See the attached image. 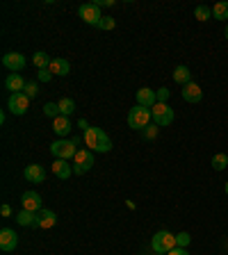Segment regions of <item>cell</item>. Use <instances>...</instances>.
I'll use <instances>...</instances> for the list:
<instances>
[{
  "label": "cell",
  "instance_id": "obj_1",
  "mask_svg": "<svg viewBox=\"0 0 228 255\" xmlns=\"http://www.w3.org/2000/svg\"><path fill=\"white\" fill-rule=\"evenodd\" d=\"M176 235L169 233V230H158V233L153 235V239H151V249H153V253H169V251L176 249Z\"/></svg>",
  "mask_w": 228,
  "mask_h": 255
},
{
  "label": "cell",
  "instance_id": "obj_2",
  "mask_svg": "<svg viewBox=\"0 0 228 255\" xmlns=\"http://www.w3.org/2000/svg\"><path fill=\"white\" fill-rule=\"evenodd\" d=\"M174 110H171L167 103H155L153 107H151V119H153V123L158 128H167L174 123Z\"/></svg>",
  "mask_w": 228,
  "mask_h": 255
},
{
  "label": "cell",
  "instance_id": "obj_3",
  "mask_svg": "<svg viewBox=\"0 0 228 255\" xmlns=\"http://www.w3.org/2000/svg\"><path fill=\"white\" fill-rule=\"evenodd\" d=\"M50 153L55 155V159H73L78 153V146H75L73 139H57V141L50 143Z\"/></svg>",
  "mask_w": 228,
  "mask_h": 255
},
{
  "label": "cell",
  "instance_id": "obj_4",
  "mask_svg": "<svg viewBox=\"0 0 228 255\" xmlns=\"http://www.w3.org/2000/svg\"><path fill=\"white\" fill-rule=\"evenodd\" d=\"M149 121H153V119H151V110H146V107L135 105L133 110L128 112V126L133 130H144L149 126Z\"/></svg>",
  "mask_w": 228,
  "mask_h": 255
},
{
  "label": "cell",
  "instance_id": "obj_5",
  "mask_svg": "<svg viewBox=\"0 0 228 255\" xmlns=\"http://www.w3.org/2000/svg\"><path fill=\"white\" fill-rule=\"evenodd\" d=\"M71 162H73V173H78V175H85L87 171L96 164L94 153H91L89 148H78V153H75V157L71 159Z\"/></svg>",
  "mask_w": 228,
  "mask_h": 255
},
{
  "label": "cell",
  "instance_id": "obj_6",
  "mask_svg": "<svg viewBox=\"0 0 228 255\" xmlns=\"http://www.w3.org/2000/svg\"><path fill=\"white\" fill-rule=\"evenodd\" d=\"M78 16L87 23V25H94V27L98 25V23H101V18H103L101 7L96 5V2H87V5H80Z\"/></svg>",
  "mask_w": 228,
  "mask_h": 255
},
{
  "label": "cell",
  "instance_id": "obj_7",
  "mask_svg": "<svg viewBox=\"0 0 228 255\" xmlns=\"http://www.w3.org/2000/svg\"><path fill=\"white\" fill-rule=\"evenodd\" d=\"M7 107H9L11 114H16V117H23L27 112V107H30V98H27L25 94H11L9 101H7Z\"/></svg>",
  "mask_w": 228,
  "mask_h": 255
},
{
  "label": "cell",
  "instance_id": "obj_8",
  "mask_svg": "<svg viewBox=\"0 0 228 255\" xmlns=\"http://www.w3.org/2000/svg\"><path fill=\"white\" fill-rule=\"evenodd\" d=\"M25 55H21V53H7L5 57H2V66L5 69H9L11 73H18V71H23L25 69Z\"/></svg>",
  "mask_w": 228,
  "mask_h": 255
},
{
  "label": "cell",
  "instance_id": "obj_9",
  "mask_svg": "<svg viewBox=\"0 0 228 255\" xmlns=\"http://www.w3.org/2000/svg\"><path fill=\"white\" fill-rule=\"evenodd\" d=\"M16 246H18V235H16L11 228L0 230V249L5 251V253H11Z\"/></svg>",
  "mask_w": 228,
  "mask_h": 255
},
{
  "label": "cell",
  "instance_id": "obj_10",
  "mask_svg": "<svg viewBox=\"0 0 228 255\" xmlns=\"http://www.w3.org/2000/svg\"><path fill=\"white\" fill-rule=\"evenodd\" d=\"M21 205L23 210H30V212H41V196L37 191H25L21 196Z\"/></svg>",
  "mask_w": 228,
  "mask_h": 255
},
{
  "label": "cell",
  "instance_id": "obj_11",
  "mask_svg": "<svg viewBox=\"0 0 228 255\" xmlns=\"http://www.w3.org/2000/svg\"><path fill=\"white\" fill-rule=\"evenodd\" d=\"M50 171L57 175L59 180H69L71 173H73V166L69 164V159H55L53 166H50Z\"/></svg>",
  "mask_w": 228,
  "mask_h": 255
},
{
  "label": "cell",
  "instance_id": "obj_12",
  "mask_svg": "<svg viewBox=\"0 0 228 255\" xmlns=\"http://www.w3.org/2000/svg\"><path fill=\"white\" fill-rule=\"evenodd\" d=\"M158 103V94H155L153 89H149V87H142V89L137 91V105L146 107V110H151V107Z\"/></svg>",
  "mask_w": 228,
  "mask_h": 255
},
{
  "label": "cell",
  "instance_id": "obj_13",
  "mask_svg": "<svg viewBox=\"0 0 228 255\" xmlns=\"http://www.w3.org/2000/svg\"><path fill=\"white\" fill-rule=\"evenodd\" d=\"M23 175H25L27 182H43L46 180V169L41 164H27Z\"/></svg>",
  "mask_w": 228,
  "mask_h": 255
},
{
  "label": "cell",
  "instance_id": "obj_14",
  "mask_svg": "<svg viewBox=\"0 0 228 255\" xmlns=\"http://www.w3.org/2000/svg\"><path fill=\"white\" fill-rule=\"evenodd\" d=\"M25 80L21 78V73H9L5 78V87H7V91H11V94H21L23 89H25Z\"/></svg>",
  "mask_w": 228,
  "mask_h": 255
},
{
  "label": "cell",
  "instance_id": "obj_15",
  "mask_svg": "<svg viewBox=\"0 0 228 255\" xmlns=\"http://www.w3.org/2000/svg\"><path fill=\"white\" fill-rule=\"evenodd\" d=\"M16 223H18V226H25V228H34V226H39V212L21 210V212L16 214Z\"/></svg>",
  "mask_w": 228,
  "mask_h": 255
},
{
  "label": "cell",
  "instance_id": "obj_16",
  "mask_svg": "<svg viewBox=\"0 0 228 255\" xmlns=\"http://www.w3.org/2000/svg\"><path fill=\"white\" fill-rule=\"evenodd\" d=\"M183 98H185L187 103H199L203 98V91H201V87L197 85V82H190V85H185L183 87Z\"/></svg>",
  "mask_w": 228,
  "mask_h": 255
},
{
  "label": "cell",
  "instance_id": "obj_17",
  "mask_svg": "<svg viewBox=\"0 0 228 255\" xmlns=\"http://www.w3.org/2000/svg\"><path fill=\"white\" fill-rule=\"evenodd\" d=\"M48 69L53 71V75H69L71 73V64L66 62V59H62V57H55Z\"/></svg>",
  "mask_w": 228,
  "mask_h": 255
},
{
  "label": "cell",
  "instance_id": "obj_18",
  "mask_svg": "<svg viewBox=\"0 0 228 255\" xmlns=\"http://www.w3.org/2000/svg\"><path fill=\"white\" fill-rule=\"evenodd\" d=\"M53 130H55V134H59V137H66V134L71 132V121H69V117H57V119H53Z\"/></svg>",
  "mask_w": 228,
  "mask_h": 255
},
{
  "label": "cell",
  "instance_id": "obj_19",
  "mask_svg": "<svg viewBox=\"0 0 228 255\" xmlns=\"http://www.w3.org/2000/svg\"><path fill=\"white\" fill-rule=\"evenodd\" d=\"M57 223V214L53 210H41L39 212V228H53Z\"/></svg>",
  "mask_w": 228,
  "mask_h": 255
},
{
  "label": "cell",
  "instance_id": "obj_20",
  "mask_svg": "<svg viewBox=\"0 0 228 255\" xmlns=\"http://www.w3.org/2000/svg\"><path fill=\"white\" fill-rule=\"evenodd\" d=\"M174 80L178 82V85H183V87L190 85V82H192V73H190V69H187V66H183V64H181V66H176V71H174Z\"/></svg>",
  "mask_w": 228,
  "mask_h": 255
},
{
  "label": "cell",
  "instance_id": "obj_21",
  "mask_svg": "<svg viewBox=\"0 0 228 255\" xmlns=\"http://www.w3.org/2000/svg\"><path fill=\"white\" fill-rule=\"evenodd\" d=\"M96 137H98V153H110L112 150V139L103 132L101 128H96Z\"/></svg>",
  "mask_w": 228,
  "mask_h": 255
},
{
  "label": "cell",
  "instance_id": "obj_22",
  "mask_svg": "<svg viewBox=\"0 0 228 255\" xmlns=\"http://www.w3.org/2000/svg\"><path fill=\"white\" fill-rule=\"evenodd\" d=\"M82 141L87 143V148L89 150H98V137H96V128H87L85 134H82Z\"/></svg>",
  "mask_w": 228,
  "mask_h": 255
},
{
  "label": "cell",
  "instance_id": "obj_23",
  "mask_svg": "<svg viewBox=\"0 0 228 255\" xmlns=\"http://www.w3.org/2000/svg\"><path fill=\"white\" fill-rule=\"evenodd\" d=\"M50 62H53V59H50V55L43 53V50L34 53V57H32V64H34L39 71H41V69H48V66H50Z\"/></svg>",
  "mask_w": 228,
  "mask_h": 255
},
{
  "label": "cell",
  "instance_id": "obj_24",
  "mask_svg": "<svg viewBox=\"0 0 228 255\" xmlns=\"http://www.w3.org/2000/svg\"><path fill=\"white\" fill-rule=\"evenodd\" d=\"M213 18H217V21H226L228 18V2L224 0V2H217V5L213 7Z\"/></svg>",
  "mask_w": 228,
  "mask_h": 255
},
{
  "label": "cell",
  "instance_id": "obj_25",
  "mask_svg": "<svg viewBox=\"0 0 228 255\" xmlns=\"http://www.w3.org/2000/svg\"><path fill=\"white\" fill-rule=\"evenodd\" d=\"M57 105H59V112H62V117H71V114H73V110H75L73 98H62Z\"/></svg>",
  "mask_w": 228,
  "mask_h": 255
},
{
  "label": "cell",
  "instance_id": "obj_26",
  "mask_svg": "<svg viewBox=\"0 0 228 255\" xmlns=\"http://www.w3.org/2000/svg\"><path fill=\"white\" fill-rule=\"evenodd\" d=\"M194 16H197L201 23H206V21H210L213 18V7H206V5H199L197 9H194Z\"/></svg>",
  "mask_w": 228,
  "mask_h": 255
},
{
  "label": "cell",
  "instance_id": "obj_27",
  "mask_svg": "<svg viewBox=\"0 0 228 255\" xmlns=\"http://www.w3.org/2000/svg\"><path fill=\"white\" fill-rule=\"evenodd\" d=\"M213 169L215 171H224V169H228V155L226 153H217L213 157Z\"/></svg>",
  "mask_w": 228,
  "mask_h": 255
},
{
  "label": "cell",
  "instance_id": "obj_28",
  "mask_svg": "<svg viewBox=\"0 0 228 255\" xmlns=\"http://www.w3.org/2000/svg\"><path fill=\"white\" fill-rule=\"evenodd\" d=\"M43 114H46V117H50V119L62 117V112H59L57 103H46V105H43Z\"/></svg>",
  "mask_w": 228,
  "mask_h": 255
},
{
  "label": "cell",
  "instance_id": "obj_29",
  "mask_svg": "<svg viewBox=\"0 0 228 255\" xmlns=\"http://www.w3.org/2000/svg\"><path fill=\"white\" fill-rule=\"evenodd\" d=\"M96 27H98V30H114V27H117V21H114L112 16H103L101 23H98Z\"/></svg>",
  "mask_w": 228,
  "mask_h": 255
},
{
  "label": "cell",
  "instance_id": "obj_30",
  "mask_svg": "<svg viewBox=\"0 0 228 255\" xmlns=\"http://www.w3.org/2000/svg\"><path fill=\"white\" fill-rule=\"evenodd\" d=\"M190 242H192V235L190 233H178V235H176V244L181 246V249L190 246Z\"/></svg>",
  "mask_w": 228,
  "mask_h": 255
},
{
  "label": "cell",
  "instance_id": "obj_31",
  "mask_svg": "<svg viewBox=\"0 0 228 255\" xmlns=\"http://www.w3.org/2000/svg\"><path fill=\"white\" fill-rule=\"evenodd\" d=\"M23 94H25L27 98H37V94H39V85H37V82H27L25 89H23Z\"/></svg>",
  "mask_w": 228,
  "mask_h": 255
},
{
  "label": "cell",
  "instance_id": "obj_32",
  "mask_svg": "<svg viewBox=\"0 0 228 255\" xmlns=\"http://www.w3.org/2000/svg\"><path fill=\"white\" fill-rule=\"evenodd\" d=\"M158 130H160V128L153 123V126H146V128H144L142 132H144V137H146V139H151V141H153V139L158 137Z\"/></svg>",
  "mask_w": 228,
  "mask_h": 255
},
{
  "label": "cell",
  "instance_id": "obj_33",
  "mask_svg": "<svg viewBox=\"0 0 228 255\" xmlns=\"http://www.w3.org/2000/svg\"><path fill=\"white\" fill-rule=\"evenodd\" d=\"M155 94H158V103H167V101H169V89H167V87L158 89Z\"/></svg>",
  "mask_w": 228,
  "mask_h": 255
},
{
  "label": "cell",
  "instance_id": "obj_34",
  "mask_svg": "<svg viewBox=\"0 0 228 255\" xmlns=\"http://www.w3.org/2000/svg\"><path fill=\"white\" fill-rule=\"evenodd\" d=\"M50 75H53V71H50V69H41V71H39V80H41V82H50Z\"/></svg>",
  "mask_w": 228,
  "mask_h": 255
},
{
  "label": "cell",
  "instance_id": "obj_35",
  "mask_svg": "<svg viewBox=\"0 0 228 255\" xmlns=\"http://www.w3.org/2000/svg\"><path fill=\"white\" fill-rule=\"evenodd\" d=\"M167 255H190V251H187V249H181V246H176V249L169 251Z\"/></svg>",
  "mask_w": 228,
  "mask_h": 255
},
{
  "label": "cell",
  "instance_id": "obj_36",
  "mask_svg": "<svg viewBox=\"0 0 228 255\" xmlns=\"http://www.w3.org/2000/svg\"><path fill=\"white\" fill-rule=\"evenodd\" d=\"M0 214H2V217H9V214H11V207L9 205H2V207H0Z\"/></svg>",
  "mask_w": 228,
  "mask_h": 255
},
{
  "label": "cell",
  "instance_id": "obj_37",
  "mask_svg": "<svg viewBox=\"0 0 228 255\" xmlns=\"http://www.w3.org/2000/svg\"><path fill=\"white\" fill-rule=\"evenodd\" d=\"M224 37H226V39H228V25H226V30H224Z\"/></svg>",
  "mask_w": 228,
  "mask_h": 255
},
{
  "label": "cell",
  "instance_id": "obj_38",
  "mask_svg": "<svg viewBox=\"0 0 228 255\" xmlns=\"http://www.w3.org/2000/svg\"><path fill=\"white\" fill-rule=\"evenodd\" d=\"M224 191H226V196H228V180H226V187H224Z\"/></svg>",
  "mask_w": 228,
  "mask_h": 255
},
{
  "label": "cell",
  "instance_id": "obj_39",
  "mask_svg": "<svg viewBox=\"0 0 228 255\" xmlns=\"http://www.w3.org/2000/svg\"><path fill=\"white\" fill-rule=\"evenodd\" d=\"M155 255H167V253H155Z\"/></svg>",
  "mask_w": 228,
  "mask_h": 255
}]
</instances>
